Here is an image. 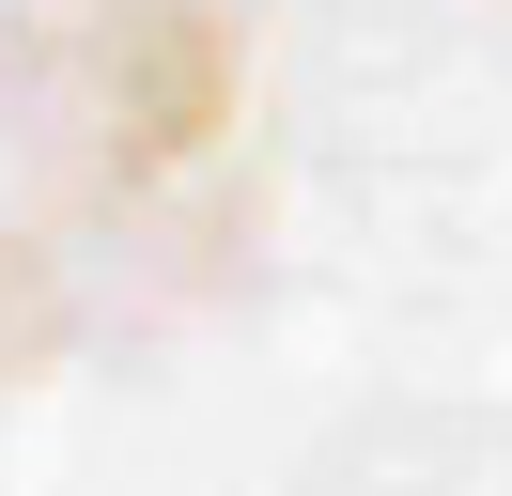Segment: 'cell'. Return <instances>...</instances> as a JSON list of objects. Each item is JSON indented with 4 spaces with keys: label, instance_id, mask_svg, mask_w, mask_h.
I'll list each match as a JSON object with an SVG mask.
<instances>
[{
    "label": "cell",
    "instance_id": "1",
    "mask_svg": "<svg viewBox=\"0 0 512 496\" xmlns=\"http://www.w3.org/2000/svg\"><path fill=\"white\" fill-rule=\"evenodd\" d=\"M16 78L109 186H156L187 155H218L233 31H218V0H32L16 16Z\"/></svg>",
    "mask_w": 512,
    "mask_h": 496
}]
</instances>
